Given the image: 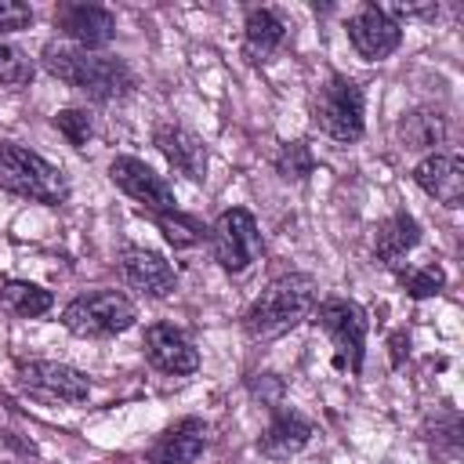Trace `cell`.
<instances>
[{
	"label": "cell",
	"instance_id": "obj_24",
	"mask_svg": "<svg viewBox=\"0 0 464 464\" xmlns=\"http://www.w3.org/2000/svg\"><path fill=\"white\" fill-rule=\"evenodd\" d=\"M29 80H33V62L18 47L0 40V83H29Z\"/></svg>",
	"mask_w": 464,
	"mask_h": 464
},
{
	"label": "cell",
	"instance_id": "obj_25",
	"mask_svg": "<svg viewBox=\"0 0 464 464\" xmlns=\"http://www.w3.org/2000/svg\"><path fill=\"white\" fill-rule=\"evenodd\" d=\"M276 170H279L283 178H294V181H301V178L312 170V156H308V145H304V141H294V145H286V149L276 156Z\"/></svg>",
	"mask_w": 464,
	"mask_h": 464
},
{
	"label": "cell",
	"instance_id": "obj_5",
	"mask_svg": "<svg viewBox=\"0 0 464 464\" xmlns=\"http://www.w3.org/2000/svg\"><path fill=\"white\" fill-rule=\"evenodd\" d=\"M315 123L337 141H355L362 134V87L348 76H334L315 94Z\"/></svg>",
	"mask_w": 464,
	"mask_h": 464
},
{
	"label": "cell",
	"instance_id": "obj_8",
	"mask_svg": "<svg viewBox=\"0 0 464 464\" xmlns=\"http://www.w3.org/2000/svg\"><path fill=\"white\" fill-rule=\"evenodd\" d=\"M18 384L40 399H51V402H83L91 395V381L80 370H72L65 362H51V359L22 362Z\"/></svg>",
	"mask_w": 464,
	"mask_h": 464
},
{
	"label": "cell",
	"instance_id": "obj_7",
	"mask_svg": "<svg viewBox=\"0 0 464 464\" xmlns=\"http://www.w3.org/2000/svg\"><path fill=\"white\" fill-rule=\"evenodd\" d=\"M315 323L330 334L334 348H337V366L359 373L362 370V344H366V312L355 301L344 297H330L319 304Z\"/></svg>",
	"mask_w": 464,
	"mask_h": 464
},
{
	"label": "cell",
	"instance_id": "obj_14",
	"mask_svg": "<svg viewBox=\"0 0 464 464\" xmlns=\"http://www.w3.org/2000/svg\"><path fill=\"white\" fill-rule=\"evenodd\" d=\"M156 149L167 156V163L178 174H185L188 181H203V174H207V149H203V141L188 127L160 123L156 127Z\"/></svg>",
	"mask_w": 464,
	"mask_h": 464
},
{
	"label": "cell",
	"instance_id": "obj_27",
	"mask_svg": "<svg viewBox=\"0 0 464 464\" xmlns=\"http://www.w3.org/2000/svg\"><path fill=\"white\" fill-rule=\"evenodd\" d=\"M29 22H33V7H25L18 0H0V33L25 29Z\"/></svg>",
	"mask_w": 464,
	"mask_h": 464
},
{
	"label": "cell",
	"instance_id": "obj_3",
	"mask_svg": "<svg viewBox=\"0 0 464 464\" xmlns=\"http://www.w3.org/2000/svg\"><path fill=\"white\" fill-rule=\"evenodd\" d=\"M0 188L25 196L33 203H51V207L69 199V181L54 163L7 141H0Z\"/></svg>",
	"mask_w": 464,
	"mask_h": 464
},
{
	"label": "cell",
	"instance_id": "obj_2",
	"mask_svg": "<svg viewBox=\"0 0 464 464\" xmlns=\"http://www.w3.org/2000/svg\"><path fill=\"white\" fill-rule=\"evenodd\" d=\"M312 308H315V283L308 276H283L250 304L243 326L254 341H268L294 330Z\"/></svg>",
	"mask_w": 464,
	"mask_h": 464
},
{
	"label": "cell",
	"instance_id": "obj_19",
	"mask_svg": "<svg viewBox=\"0 0 464 464\" xmlns=\"http://www.w3.org/2000/svg\"><path fill=\"white\" fill-rule=\"evenodd\" d=\"M283 36H286V22H283L276 11L254 7V11L246 14V54H250L254 62H265V58L283 44Z\"/></svg>",
	"mask_w": 464,
	"mask_h": 464
},
{
	"label": "cell",
	"instance_id": "obj_26",
	"mask_svg": "<svg viewBox=\"0 0 464 464\" xmlns=\"http://www.w3.org/2000/svg\"><path fill=\"white\" fill-rule=\"evenodd\" d=\"M54 127L69 138V145H87V138H91V116L83 112V109H65V112H58L54 116Z\"/></svg>",
	"mask_w": 464,
	"mask_h": 464
},
{
	"label": "cell",
	"instance_id": "obj_20",
	"mask_svg": "<svg viewBox=\"0 0 464 464\" xmlns=\"http://www.w3.org/2000/svg\"><path fill=\"white\" fill-rule=\"evenodd\" d=\"M0 301H4L7 312L22 315V319H36L54 304L51 290H44L36 283H22V279H4L0 283Z\"/></svg>",
	"mask_w": 464,
	"mask_h": 464
},
{
	"label": "cell",
	"instance_id": "obj_15",
	"mask_svg": "<svg viewBox=\"0 0 464 464\" xmlns=\"http://www.w3.org/2000/svg\"><path fill=\"white\" fill-rule=\"evenodd\" d=\"M413 178H417V185H420L428 196H435L439 203L460 207V199H464V163H460V156L431 152L428 160L417 163Z\"/></svg>",
	"mask_w": 464,
	"mask_h": 464
},
{
	"label": "cell",
	"instance_id": "obj_12",
	"mask_svg": "<svg viewBox=\"0 0 464 464\" xmlns=\"http://www.w3.org/2000/svg\"><path fill=\"white\" fill-rule=\"evenodd\" d=\"M120 268H123L127 283L149 297H167L178 286V272L170 268V261L145 246H127L120 257Z\"/></svg>",
	"mask_w": 464,
	"mask_h": 464
},
{
	"label": "cell",
	"instance_id": "obj_17",
	"mask_svg": "<svg viewBox=\"0 0 464 464\" xmlns=\"http://www.w3.org/2000/svg\"><path fill=\"white\" fill-rule=\"evenodd\" d=\"M308 439H312V424H308L301 413H294V410H279V413L268 420L265 435H261V450H265V457H272V460H286V457H294Z\"/></svg>",
	"mask_w": 464,
	"mask_h": 464
},
{
	"label": "cell",
	"instance_id": "obj_1",
	"mask_svg": "<svg viewBox=\"0 0 464 464\" xmlns=\"http://www.w3.org/2000/svg\"><path fill=\"white\" fill-rule=\"evenodd\" d=\"M44 65L51 76H58L62 83L83 91L94 102H112L123 98L134 87V72L109 54H94L83 47H69V44H47L44 47Z\"/></svg>",
	"mask_w": 464,
	"mask_h": 464
},
{
	"label": "cell",
	"instance_id": "obj_4",
	"mask_svg": "<svg viewBox=\"0 0 464 464\" xmlns=\"http://www.w3.org/2000/svg\"><path fill=\"white\" fill-rule=\"evenodd\" d=\"M62 323L76 337H112L134 323V304L116 290H98V294L76 297L62 312Z\"/></svg>",
	"mask_w": 464,
	"mask_h": 464
},
{
	"label": "cell",
	"instance_id": "obj_21",
	"mask_svg": "<svg viewBox=\"0 0 464 464\" xmlns=\"http://www.w3.org/2000/svg\"><path fill=\"white\" fill-rule=\"evenodd\" d=\"M399 134H402L406 149H439L446 138V120H442V112L417 109L399 123Z\"/></svg>",
	"mask_w": 464,
	"mask_h": 464
},
{
	"label": "cell",
	"instance_id": "obj_13",
	"mask_svg": "<svg viewBox=\"0 0 464 464\" xmlns=\"http://www.w3.org/2000/svg\"><path fill=\"white\" fill-rule=\"evenodd\" d=\"M145 355H149V362L156 366V370H163V373H192L196 366H199V352H196V344L181 334V330H174V326H167V323H156V326H149L145 330Z\"/></svg>",
	"mask_w": 464,
	"mask_h": 464
},
{
	"label": "cell",
	"instance_id": "obj_6",
	"mask_svg": "<svg viewBox=\"0 0 464 464\" xmlns=\"http://www.w3.org/2000/svg\"><path fill=\"white\" fill-rule=\"evenodd\" d=\"M210 246H214V257L225 272L250 268L261 257V232H257L254 214L243 207L225 210L210 228Z\"/></svg>",
	"mask_w": 464,
	"mask_h": 464
},
{
	"label": "cell",
	"instance_id": "obj_9",
	"mask_svg": "<svg viewBox=\"0 0 464 464\" xmlns=\"http://www.w3.org/2000/svg\"><path fill=\"white\" fill-rule=\"evenodd\" d=\"M109 174H112V181H116L130 199H138L141 207H149V210H156V214L178 210L174 188H170L152 167H145L141 160H134V156H116V160L109 163Z\"/></svg>",
	"mask_w": 464,
	"mask_h": 464
},
{
	"label": "cell",
	"instance_id": "obj_23",
	"mask_svg": "<svg viewBox=\"0 0 464 464\" xmlns=\"http://www.w3.org/2000/svg\"><path fill=\"white\" fill-rule=\"evenodd\" d=\"M399 283L406 286V294H410V297H431V294H439V290H442L446 272H442L439 265L406 268V272H399Z\"/></svg>",
	"mask_w": 464,
	"mask_h": 464
},
{
	"label": "cell",
	"instance_id": "obj_11",
	"mask_svg": "<svg viewBox=\"0 0 464 464\" xmlns=\"http://www.w3.org/2000/svg\"><path fill=\"white\" fill-rule=\"evenodd\" d=\"M54 25L83 51H94V47L109 44L112 33H116V18L98 4H62L54 11Z\"/></svg>",
	"mask_w": 464,
	"mask_h": 464
},
{
	"label": "cell",
	"instance_id": "obj_22",
	"mask_svg": "<svg viewBox=\"0 0 464 464\" xmlns=\"http://www.w3.org/2000/svg\"><path fill=\"white\" fill-rule=\"evenodd\" d=\"M156 221H160L163 236H167L174 246H192V243L203 239V225H199L196 218H188V214L170 210V214H156Z\"/></svg>",
	"mask_w": 464,
	"mask_h": 464
},
{
	"label": "cell",
	"instance_id": "obj_18",
	"mask_svg": "<svg viewBox=\"0 0 464 464\" xmlns=\"http://www.w3.org/2000/svg\"><path fill=\"white\" fill-rule=\"evenodd\" d=\"M420 239V228L410 214H392L381 228H377V239H373V254L384 261V265H395L399 257H406Z\"/></svg>",
	"mask_w": 464,
	"mask_h": 464
},
{
	"label": "cell",
	"instance_id": "obj_16",
	"mask_svg": "<svg viewBox=\"0 0 464 464\" xmlns=\"http://www.w3.org/2000/svg\"><path fill=\"white\" fill-rule=\"evenodd\" d=\"M203 446H207V424L199 417H185L149 446V464H192L203 453Z\"/></svg>",
	"mask_w": 464,
	"mask_h": 464
},
{
	"label": "cell",
	"instance_id": "obj_10",
	"mask_svg": "<svg viewBox=\"0 0 464 464\" xmlns=\"http://www.w3.org/2000/svg\"><path fill=\"white\" fill-rule=\"evenodd\" d=\"M348 40H352V47H355L362 58L377 62V58H388V54L399 47L402 29H399V22H395L381 4H366V7H359V11L352 14V22H348Z\"/></svg>",
	"mask_w": 464,
	"mask_h": 464
}]
</instances>
